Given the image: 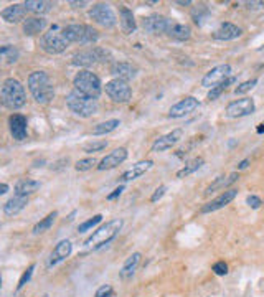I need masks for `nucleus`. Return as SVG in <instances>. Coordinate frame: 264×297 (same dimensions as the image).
Returning a JSON list of instances; mask_svg holds the SVG:
<instances>
[{"label":"nucleus","instance_id":"nucleus-1","mask_svg":"<svg viewBox=\"0 0 264 297\" xmlns=\"http://www.w3.org/2000/svg\"><path fill=\"white\" fill-rule=\"evenodd\" d=\"M26 84H28L33 99L38 104H48L55 98V87H53L51 79L45 71H33L28 76Z\"/></svg>","mask_w":264,"mask_h":297},{"label":"nucleus","instance_id":"nucleus-2","mask_svg":"<svg viewBox=\"0 0 264 297\" xmlns=\"http://www.w3.org/2000/svg\"><path fill=\"white\" fill-rule=\"evenodd\" d=\"M0 103H2L7 109L17 111L23 107L26 103V93L23 84L15 78H7L2 87H0Z\"/></svg>","mask_w":264,"mask_h":297},{"label":"nucleus","instance_id":"nucleus-3","mask_svg":"<svg viewBox=\"0 0 264 297\" xmlns=\"http://www.w3.org/2000/svg\"><path fill=\"white\" fill-rule=\"evenodd\" d=\"M123 226H124V221L121 218H114L111 221L104 223V225L99 226L96 231H93L90 238H86L84 248L87 249V251H93V249H98L104 245H109V243L121 233Z\"/></svg>","mask_w":264,"mask_h":297},{"label":"nucleus","instance_id":"nucleus-4","mask_svg":"<svg viewBox=\"0 0 264 297\" xmlns=\"http://www.w3.org/2000/svg\"><path fill=\"white\" fill-rule=\"evenodd\" d=\"M73 86L74 91L91 99H98L103 93V84H101L99 76L90 70H81L79 73H76V76L73 79Z\"/></svg>","mask_w":264,"mask_h":297},{"label":"nucleus","instance_id":"nucleus-5","mask_svg":"<svg viewBox=\"0 0 264 297\" xmlns=\"http://www.w3.org/2000/svg\"><path fill=\"white\" fill-rule=\"evenodd\" d=\"M66 106L73 114H76L79 117H91L94 114H98L99 111V104L96 99L83 96V94L78 91H71L68 94Z\"/></svg>","mask_w":264,"mask_h":297},{"label":"nucleus","instance_id":"nucleus-6","mask_svg":"<svg viewBox=\"0 0 264 297\" xmlns=\"http://www.w3.org/2000/svg\"><path fill=\"white\" fill-rule=\"evenodd\" d=\"M65 38L68 40V43H81V45H87V43H96L99 38V32L96 28H93L91 25H68L62 30Z\"/></svg>","mask_w":264,"mask_h":297},{"label":"nucleus","instance_id":"nucleus-7","mask_svg":"<svg viewBox=\"0 0 264 297\" xmlns=\"http://www.w3.org/2000/svg\"><path fill=\"white\" fill-rule=\"evenodd\" d=\"M68 40L65 38L63 32L58 28H51L48 33L42 37V48L43 51L50 53V55H60L68 48Z\"/></svg>","mask_w":264,"mask_h":297},{"label":"nucleus","instance_id":"nucleus-8","mask_svg":"<svg viewBox=\"0 0 264 297\" xmlns=\"http://www.w3.org/2000/svg\"><path fill=\"white\" fill-rule=\"evenodd\" d=\"M104 91L107 96H109V99H112L114 103H119V104L129 103L132 98V90H131L129 83L123 79H111L109 83H106Z\"/></svg>","mask_w":264,"mask_h":297},{"label":"nucleus","instance_id":"nucleus-9","mask_svg":"<svg viewBox=\"0 0 264 297\" xmlns=\"http://www.w3.org/2000/svg\"><path fill=\"white\" fill-rule=\"evenodd\" d=\"M90 17L96 23H99L101 26H104V28H112V26L118 23L116 13L112 12L109 4H96V5H93L91 10H90Z\"/></svg>","mask_w":264,"mask_h":297},{"label":"nucleus","instance_id":"nucleus-10","mask_svg":"<svg viewBox=\"0 0 264 297\" xmlns=\"http://www.w3.org/2000/svg\"><path fill=\"white\" fill-rule=\"evenodd\" d=\"M254 109H256V104H254L253 98H241V99L231 101V103L226 106L225 112L228 117L238 119V117H246L249 114H253Z\"/></svg>","mask_w":264,"mask_h":297},{"label":"nucleus","instance_id":"nucleus-11","mask_svg":"<svg viewBox=\"0 0 264 297\" xmlns=\"http://www.w3.org/2000/svg\"><path fill=\"white\" fill-rule=\"evenodd\" d=\"M231 71H233L231 65H228V63L215 66V68H212L205 74V76H203L201 86L203 87H210V90H212V87L221 84L223 81H226L229 76H231Z\"/></svg>","mask_w":264,"mask_h":297},{"label":"nucleus","instance_id":"nucleus-12","mask_svg":"<svg viewBox=\"0 0 264 297\" xmlns=\"http://www.w3.org/2000/svg\"><path fill=\"white\" fill-rule=\"evenodd\" d=\"M198 106H200V103H198L197 98L185 96L184 99H180L177 104H173L170 109H168V117H172V119L185 117V116H188V114H192Z\"/></svg>","mask_w":264,"mask_h":297},{"label":"nucleus","instance_id":"nucleus-13","mask_svg":"<svg viewBox=\"0 0 264 297\" xmlns=\"http://www.w3.org/2000/svg\"><path fill=\"white\" fill-rule=\"evenodd\" d=\"M172 20L167 18L164 15H159V13H154V15H149L144 18L142 26L147 33H152V35H159V33H167L168 26H170Z\"/></svg>","mask_w":264,"mask_h":297},{"label":"nucleus","instance_id":"nucleus-14","mask_svg":"<svg viewBox=\"0 0 264 297\" xmlns=\"http://www.w3.org/2000/svg\"><path fill=\"white\" fill-rule=\"evenodd\" d=\"M238 197V190H234V188H229V190H225L221 195H218L216 198H213L212 201H208L201 206V213H212V212H216V210H221V208H225L226 205H229L231 201Z\"/></svg>","mask_w":264,"mask_h":297},{"label":"nucleus","instance_id":"nucleus-15","mask_svg":"<svg viewBox=\"0 0 264 297\" xmlns=\"http://www.w3.org/2000/svg\"><path fill=\"white\" fill-rule=\"evenodd\" d=\"M127 160V148L126 147H119V148H114L112 152H109L98 164V170H111V168H116L119 167L123 162Z\"/></svg>","mask_w":264,"mask_h":297},{"label":"nucleus","instance_id":"nucleus-16","mask_svg":"<svg viewBox=\"0 0 264 297\" xmlns=\"http://www.w3.org/2000/svg\"><path fill=\"white\" fill-rule=\"evenodd\" d=\"M182 137H184V131L173 129L172 132L165 134V136H160L159 139H155V142L152 144V152H165L168 148H172L175 144H179Z\"/></svg>","mask_w":264,"mask_h":297},{"label":"nucleus","instance_id":"nucleus-17","mask_svg":"<svg viewBox=\"0 0 264 297\" xmlns=\"http://www.w3.org/2000/svg\"><path fill=\"white\" fill-rule=\"evenodd\" d=\"M9 129L15 140H25L28 136V123L22 114H12L9 117Z\"/></svg>","mask_w":264,"mask_h":297},{"label":"nucleus","instance_id":"nucleus-18","mask_svg":"<svg viewBox=\"0 0 264 297\" xmlns=\"http://www.w3.org/2000/svg\"><path fill=\"white\" fill-rule=\"evenodd\" d=\"M137 71H139L137 66L127 62H116L111 66V74L114 76V79H123L127 81V83L137 76Z\"/></svg>","mask_w":264,"mask_h":297},{"label":"nucleus","instance_id":"nucleus-19","mask_svg":"<svg viewBox=\"0 0 264 297\" xmlns=\"http://www.w3.org/2000/svg\"><path fill=\"white\" fill-rule=\"evenodd\" d=\"M241 35H243V30L240 26L234 23H229V22L221 23L218 28L213 32V38L220 40V42H231V40L240 38Z\"/></svg>","mask_w":264,"mask_h":297},{"label":"nucleus","instance_id":"nucleus-20","mask_svg":"<svg viewBox=\"0 0 264 297\" xmlns=\"http://www.w3.org/2000/svg\"><path fill=\"white\" fill-rule=\"evenodd\" d=\"M73 251V245L70 240H62L58 245L53 248V251L50 253V258H48V268L51 266H56L58 262L65 261L66 258H70V254Z\"/></svg>","mask_w":264,"mask_h":297},{"label":"nucleus","instance_id":"nucleus-21","mask_svg":"<svg viewBox=\"0 0 264 297\" xmlns=\"http://www.w3.org/2000/svg\"><path fill=\"white\" fill-rule=\"evenodd\" d=\"M152 165H154V162L152 160H139V162H135V164L131 167V168H127V170L121 175V182H131V180H135V179H139V177H142L145 172H149L152 168Z\"/></svg>","mask_w":264,"mask_h":297},{"label":"nucleus","instance_id":"nucleus-22","mask_svg":"<svg viewBox=\"0 0 264 297\" xmlns=\"http://www.w3.org/2000/svg\"><path fill=\"white\" fill-rule=\"evenodd\" d=\"M0 15H2V18L7 23H18L25 18L26 9L22 4H13V5L5 7V9L0 12Z\"/></svg>","mask_w":264,"mask_h":297},{"label":"nucleus","instance_id":"nucleus-23","mask_svg":"<svg viewBox=\"0 0 264 297\" xmlns=\"http://www.w3.org/2000/svg\"><path fill=\"white\" fill-rule=\"evenodd\" d=\"M240 179V173L238 172H233L229 175H220V177H216L212 184H210L207 188H205V195H210L212 192H216V190H225L226 187H229L231 184H234L236 180Z\"/></svg>","mask_w":264,"mask_h":297},{"label":"nucleus","instance_id":"nucleus-24","mask_svg":"<svg viewBox=\"0 0 264 297\" xmlns=\"http://www.w3.org/2000/svg\"><path fill=\"white\" fill-rule=\"evenodd\" d=\"M140 258H142L140 253H132L129 258L124 261V264L119 271L121 279H131L132 278V276L135 274V271H137L139 264H140Z\"/></svg>","mask_w":264,"mask_h":297},{"label":"nucleus","instance_id":"nucleus-25","mask_svg":"<svg viewBox=\"0 0 264 297\" xmlns=\"http://www.w3.org/2000/svg\"><path fill=\"white\" fill-rule=\"evenodd\" d=\"M28 205V197H20V195H13V197L4 205V213L7 217H15L23 208Z\"/></svg>","mask_w":264,"mask_h":297},{"label":"nucleus","instance_id":"nucleus-26","mask_svg":"<svg viewBox=\"0 0 264 297\" xmlns=\"http://www.w3.org/2000/svg\"><path fill=\"white\" fill-rule=\"evenodd\" d=\"M167 35L170 38H173V40H177V42H187V40L192 37V30H190V26L188 25L177 23V22H173L172 20V23L167 30Z\"/></svg>","mask_w":264,"mask_h":297},{"label":"nucleus","instance_id":"nucleus-27","mask_svg":"<svg viewBox=\"0 0 264 297\" xmlns=\"http://www.w3.org/2000/svg\"><path fill=\"white\" fill-rule=\"evenodd\" d=\"M46 28V20L42 17H30L23 22V33L28 37H35Z\"/></svg>","mask_w":264,"mask_h":297},{"label":"nucleus","instance_id":"nucleus-28","mask_svg":"<svg viewBox=\"0 0 264 297\" xmlns=\"http://www.w3.org/2000/svg\"><path fill=\"white\" fill-rule=\"evenodd\" d=\"M119 15H121V26H123V32L126 33V35H131V33H134L135 28H137V23H135L132 10L123 5L119 9Z\"/></svg>","mask_w":264,"mask_h":297},{"label":"nucleus","instance_id":"nucleus-29","mask_svg":"<svg viewBox=\"0 0 264 297\" xmlns=\"http://www.w3.org/2000/svg\"><path fill=\"white\" fill-rule=\"evenodd\" d=\"M40 188V182L37 180H30V179H23L18 180L15 185V195H20V197H28V195L35 193Z\"/></svg>","mask_w":264,"mask_h":297},{"label":"nucleus","instance_id":"nucleus-30","mask_svg":"<svg viewBox=\"0 0 264 297\" xmlns=\"http://www.w3.org/2000/svg\"><path fill=\"white\" fill-rule=\"evenodd\" d=\"M96 62H98V56H96V53H94V48L78 51L73 55V65H76V66H93Z\"/></svg>","mask_w":264,"mask_h":297},{"label":"nucleus","instance_id":"nucleus-31","mask_svg":"<svg viewBox=\"0 0 264 297\" xmlns=\"http://www.w3.org/2000/svg\"><path fill=\"white\" fill-rule=\"evenodd\" d=\"M203 165H205V159H203V157H195V159H192L190 162H187V164L177 172V179H185V177H188V175H192V173H195L197 170H200Z\"/></svg>","mask_w":264,"mask_h":297},{"label":"nucleus","instance_id":"nucleus-32","mask_svg":"<svg viewBox=\"0 0 264 297\" xmlns=\"http://www.w3.org/2000/svg\"><path fill=\"white\" fill-rule=\"evenodd\" d=\"M23 5H25L26 12L38 13V15H42V13H46V12L51 10L53 2H46V0H26Z\"/></svg>","mask_w":264,"mask_h":297},{"label":"nucleus","instance_id":"nucleus-33","mask_svg":"<svg viewBox=\"0 0 264 297\" xmlns=\"http://www.w3.org/2000/svg\"><path fill=\"white\" fill-rule=\"evenodd\" d=\"M121 126V121L119 119H109V121H104V123H99L93 127V134L94 136H106L112 131H116L118 127Z\"/></svg>","mask_w":264,"mask_h":297},{"label":"nucleus","instance_id":"nucleus-34","mask_svg":"<svg viewBox=\"0 0 264 297\" xmlns=\"http://www.w3.org/2000/svg\"><path fill=\"white\" fill-rule=\"evenodd\" d=\"M20 53L15 46L12 45H4L0 46V62L5 63V65H13L18 60Z\"/></svg>","mask_w":264,"mask_h":297},{"label":"nucleus","instance_id":"nucleus-35","mask_svg":"<svg viewBox=\"0 0 264 297\" xmlns=\"http://www.w3.org/2000/svg\"><path fill=\"white\" fill-rule=\"evenodd\" d=\"M58 217V212H53L50 215H46V217L43 220H40L35 226H33V234H42L45 231H48V229L53 226V223H55Z\"/></svg>","mask_w":264,"mask_h":297},{"label":"nucleus","instance_id":"nucleus-36","mask_svg":"<svg viewBox=\"0 0 264 297\" xmlns=\"http://www.w3.org/2000/svg\"><path fill=\"white\" fill-rule=\"evenodd\" d=\"M234 81H236V78H234V76H229L226 81H223L221 84H218V86L212 87V90H210V93H208V99H210V101H215V99H218V98L221 96V94L228 90V86H229V84H233Z\"/></svg>","mask_w":264,"mask_h":297},{"label":"nucleus","instance_id":"nucleus-37","mask_svg":"<svg viewBox=\"0 0 264 297\" xmlns=\"http://www.w3.org/2000/svg\"><path fill=\"white\" fill-rule=\"evenodd\" d=\"M208 17H210V9L207 5H198L192 9V18L197 25H203Z\"/></svg>","mask_w":264,"mask_h":297},{"label":"nucleus","instance_id":"nucleus-38","mask_svg":"<svg viewBox=\"0 0 264 297\" xmlns=\"http://www.w3.org/2000/svg\"><path fill=\"white\" fill-rule=\"evenodd\" d=\"M103 221V215H94L93 218H90V220H86L84 223H81V225L78 226V231L79 233H86V231H91V229L96 226V225H99V223Z\"/></svg>","mask_w":264,"mask_h":297},{"label":"nucleus","instance_id":"nucleus-39","mask_svg":"<svg viewBox=\"0 0 264 297\" xmlns=\"http://www.w3.org/2000/svg\"><path fill=\"white\" fill-rule=\"evenodd\" d=\"M94 165H98V160L94 157H87V159L78 160L76 165H74V168H76L78 172H87V170H91Z\"/></svg>","mask_w":264,"mask_h":297},{"label":"nucleus","instance_id":"nucleus-40","mask_svg":"<svg viewBox=\"0 0 264 297\" xmlns=\"http://www.w3.org/2000/svg\"><path fill=\"white\" fill-rule=\"evenodd\" d=\"M106 147H107L106 140H93V142H87L83 145V151L87 154H94V152H101Z\"/></svg>","mask_w":264,"mask_h":297},{"label":"nucleus","instance_id":"nucleus-41","mask_svg":"<svg viewBox=\"0 0 264 297\" xmlns=\"http://www.w3.org/2000/svg\"><path fill=\"white\" fill-rule=\"evenodd\" d=\"M256 84H258V78L243 81V83H240L238 86L234 87V94H245V93H248V91H251Z\"/></svg>","mask_w":264,"mask_h":297},{"label":"nucleus","instance_id":"nucleus-42","mask_svg":"<svg viewBox=\"0 0 264 297\" xmlns=\"http://www.w3.org/2000/svg\"><path fill=\"white\" fill-rule=\"evenodd\" d=\"M33 271H35V264H30L28 269L22 274V278H20L18 281V284H17V291H22V289L28 284V281L32 279V276H33Z\"/></svg>","mask_w":264,"mask_h":297},{"label":"nucleus","instance_id":"nucleus-43","mask_svg":"<svg viewBox=\"0 0 264 297\" xmlns=\"http://www.w3.org/2000/svg\"><path fill=\"white\" fill-rule=\"evenodd\" d=\"M213 273L216 276H226L228 274V264L225 261H218L213 264Z\"/></svg>","mask_w":264,"mask_h":297},{"label":"nucleus","instance_id":"nucleus-44","mask_svg":"<svg viewBox=\"0 0 264 297\" xmlns=\"http://www.w3.org/2000/svg\"><path fill=\"white\" fill-rule=\"evenodd\" d=\"M114 291H112V287L109 284H104V286H101L96 294H94V297H112Z\"/></svg>","mask_w":264,"mask_h":297},{"label":"nucleus","instance_id":"nucleus-45","mask_svg":"<svg viewBox=\"0 0 264 297\" xmlns=\"http://www.w3.org/2000/svg\"><path fill=\"white\" fill-rule=\"evenodd\" d=\"M165 192H167V187H165V185H160L159 188H155V192L152 193V197H151V201H152V203H155V201H159V200L165 195Z\"/></svg>","mask_w":264,"mask_h":297},{"label":"nucleus","instance_id":"nucleus-46","mask_svg":"<svg viewBox=\"0 0 264 297\" xmlns=\"http://www.w3.org/2000/svg\"><path fill=\"white\" fill-rule=\"evenodd\" d=\"M246 203L253 208V210H258V208L262 205V201L259 197H256V195H249V197L246 198Z\"/></svg>","mask_w":264,"mask_h":297},{"label":"nucleus","instance_id":"nucleus-47","mask_svg":"<svg viewBox=\"0 0 264 297\" xmlns=\"http://www.w3.org/2000/svg\"><path fill=\"white\" fill-rule=\"evenodd\" d=\"M123 192H124V185H121V187H118V188H114L112 193L107 195V200H116L118 197H121V193H123Z\"/></svg>","mask_w":264,"mask_h":297},{"label":"nucleus","instance_id":"nucleus-48","mask_svg":"<svg viewBox=\"0 0 264 297\" xmlns=\"http://www.w3.org/2000/svg\"><path fill=\"white\" fill-rule=\"evenodd\" d=\"M246 5H248L249 10H258V9H262V7H264L262 2H248Z\"/></svg>","mask_w":264,"mask_h":297},{"label":"nucleus","instance_id":"nucleus-49","mask_svg":"<svg viewBox=\"0 0 264 297\" xmlns=\"http://www.w3.org/2000/svg\"><path fill=\"white\" fill-rule=\"evenodd\" d=\"M248 165H249V159L241 160L240 164H238V170H245V168H248Z\"/></svg>","mask_w":264,"mask_h":297},{"label":"nucleus","instance_id":"nucleus-50","mask_svg":"<svg viewBox=\"0 0 264 297\" xmlns=\"http://www.w3.org/2000/svg\"><path fill=\"white\" fill-rule=\"evenodd\" d=\"M70 5L73 7V9H83L84 5H87V2H73V0H71Z\"/></svg>","mask_w":264,"mask_h":297},{"label":"nucleus","instance_id":"nucleus-51","mask_svg":"<svg viewBox=\"0 0 264 297\" xmlns=\"http://www.w3.org/2000/svg\"><path fill=\"white\" fill-rule=\"evenodd\" d=\"M7 192H9V185H7V184H0V195H5Z\"/></svg>","mask_w":264,"mask_h":297},{"label":"nucleus","instance_id":"nucleus-52","mask_svg":"<svg viewBox=\"0 0 264 297\" xmlns=\"http://www.w3.org/2000/svg\"><path fill=\"white\" fill-rule=\"evenodd\" d=\"M177 4H179V5H192L190 0H179Z\"/></svg>","mask_w":264,"mask_h":297},{"label":"nucleus","instance_id":"nucleus-53","mask_svg":"<svg viewBox=\"0 0 264 297\" xmlns=\"http://www.w3.org/2000/svg\"><path fill=\"white\" fill-rule=\"evenodd\" d=\"M258 132H259V134H262V132H264V123H262V124H259V127H258Z\"/></svg>","mask_w":264,"mask_h":297},{"label":"nucleus","instance_id":"nucleus-54","mask_svg":"<svg viewBox=\"0 0 264 297\" xmlns=\"http://www.w3.org/2000/svg\"><path fill=\"white\" fill-rule=\"evenodd\" d=\"M0 289H2V276H0Z\"/></svg>","mask_w":264,"mask_h":297},{"label":"nucleus","instance_id":"nucleus-55","mask_svg":"<svg viewBox=\"0 0 264 297\" xmlns=\"http://www.w3.org/2000/svg\"><path fill=\"white\" fill-rule=\"evenodd\" d=\"M43 297H48V295H43Z\"/></svg>","mask_w":264,"mask_h":297}]
</instances>
